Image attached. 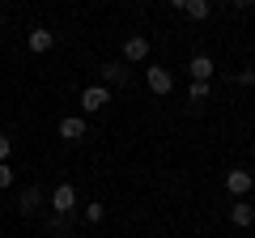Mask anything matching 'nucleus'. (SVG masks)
Masks as SVG:
<instances>
[{
	"instance_id": "nucleus-1",
	"label": "nucleus",
	"mask_w": 255,
	"mask_h": 238,
	"mask_svg": "<svg viewBox=\"0 0 255 238\" xmlns=\"http://www.w3.org/2000/svg\"><path fill=\"white\" fill-rule=\"evenodd\" d=\"M51 209H55V213H73V209H77V187H73V183H60V187L51 192Z\"/></svg>"
},
{
	"instance_id": "nucleus-2",
	"label": "nucleus",
	"mask_w": 255,
	"mask_h": 238,
	"mask_svg": "<svg viewBox=\"0 0 255 238\" xmlns=\"http://www.w3.org/2000/svg\"><path fill=\"white\" fill-rule=\"evenodd\" d=\"M107 102H111V90H107V85H90V90L81 94V107H85V111H102Z\"/></svg>"
},
{
	"instance_id": "nucleus-3",
	"label": "nucleus",
	"mask_w": 255,
	"mask_h": 238,
	"mask_svg": "<svg viewBox=\"0 0 255 238\" xmlns=\"http://www.w3.org/2000/svg\"><path fill=\"white\" fill-rule=\"evenodd\" d=\"M124 55L132 60V64H140V60L149 55V38H145V34H132V38L124 43Z\"/></svg>"
},
{
	"instance_id": "nucleus-4",
	"label": "nucleus",
	"mask_w": 255,
	"mask_h": 238,
	"mask_svg": "<svg viewBox=\"0 0 255 238\" xmlns=\"http://www.w3.org/2000/svg\"><path fill=\"white\" fill-rule=\"evenodd\" d=\"M251 183H255L251 170H230V174H226V187H230L234 196H247V192H251Z\"/></svg>"
},
{
	"instance_id": "nucleus-5",
	"label": "nucleus",
	"mask_w": 255,
	"mask_h": 238,
	"mask_svg": "<svg viewBox=\"0 0 255 238\" xmlns=\"http://www.w3.org/2000/svg\"><path fill=\"white\" fill-rule=\"evenodd\" d=\"M145 81H149V90H153V94H170L174 77L166 73V68H149V73H145Z\"/></svg>"
},
{
	"instance_id": "nucleus-6",
	"label": "nucleus",
	"mask_w": 255,
	"mask_h": 238,
	"mask_svg": "<svg viewBox=\"0 0 255 238\" xmlns=\"http://www.w3.org/2000/svg\"><path fill=\"white\" fill-rule=\"evenodd\" d=\"M187 73H191V81H209V77H213V60H209V55H191Z\"/></svg>"
},
{
	"instance_id": "nucleus-7",
	"label": "nucleus",
	"mask_w": 255,
	"mask_h": 238,
	"mask_svg": "<svg viewBox=\"0 0 255 238\" xmlns=\"http://www.w3.org/2000/svg\"><path fill=\"white\" fill-rule=\"evenodd\" d=\"M60 136H64V140H81V136H85V119H77V115L60 119Z\"/></svg>"
},
{
	"instance_id": "nucleus-8",
	"label": "nucleus",
	"mask_w": 255,
	"mask_h": 238,
	"mask_svg": "<svg viewBox=\"0 0 255 238\" xmlns=\"http://www.w3.org/2000/svg\"><path fill=\"white\" fill-rule=\"evenodd\" d=\"M183 13H187L191 21H204V17L213 13V4H209V0H187V4H183Z\"/></svg>"
},
{
	"instance_id": "nucleus-9",
	"label": "nucleus",
	"mask_w": 255,
	"mask_h": 238,
	"mask_svg": "<svg viewBox=\"0 0 255 238\" xmlns=\"http://www.w3.org/2000/svg\"><path fill=\"white\" fill-rule=\"evenodd\" d=\"M51 43H55L51 30H30V51H51Z\"/></svg>"
},
{
	"instance_id": "nucleus-10",
	"label": "nucleus",
	"mask_w": 255,
	"mask_h": 238,
	"mask_svg": "<svg viewBox=\"0 0 255 238\" xmlns=\"http://www.w3.org/2000/svg\"><path fill=\"white\" fill-rule=\"evenodd\" d=\"M230 217H234V226H251V221H255V209H251V204H234Z\"/></svg>"
},
{
	"instance_id": "nucleus-11",
	"label": "nucleus",
	"mask_w": 255,
	"mask_h": 238,
	"mask_svg": "<svg viewBox=\"0 0 255 238\" xmlns=\"http://www.w3.org/2000/svg\"><path fill=\"white\" fill-rule=\"evenodd\" d=\"M98 73H102V81H107V85H119V81H124V77H128V73H124V68H119V64H102Z\"/></svg>"
},
{
	"instance_id": "nucleus-12",
	"label": "nucleus",
	"mask_w": 255,
	"mask_h": 238,
	"mask_svg": "<svg viewBox=\"0 0 255 238\" xmlns=\"http://www.w3.org/2000/svg\"><path fill=\"white\" fill-rule=\"evenodd\" d=\"M17 209H21V213H34V209H38V192H34V187H26V192H21Z\"/></svg>"
},
{
	"instance_id": "nucleus-13",
	"label": "nucleus",
	"mask_w": 255,
	"mask_h": 238,
	"mask_svg": "<svg viewBox=\"0 0 255 238\" xmlns=\"http://www.w3.org/2000/svg\"><path fill=\"white\" fill-rule=\"evenodd\" d=\"M209 98V81H191V102H204Z\"/></svg>"
},
{
	"instance_id": "nucleus-14",
	"label": "nucleus",
	"mask_w": 255,
	"mask_h": 238,
	"mask_svg": "<svg viewBox=\"0 0 255 238\" xmlns=\"http://www.w3.org/2000/svg\"><path fill=\"white\" fill-rule=\"evenodd\" d=\"M85 217H90V221H102V217H107V209H102V204H85Z\"/></svg>"
},
{
	"instance_id": "nucleus-15",
	"label": "nucleus",
	"mask_w": 255,
	"mask_h": 238,
	"mask_svg": "<svg viewBox=\"0 0 255 238\" xmlns=\"http://www.w3.org/2000/svg\"><path fill=\"white\" fill-rule=\"evenodd\" d=\"M9 149H13V140L4 136V132H0V162H9Z\"/></svg>"
},
{
	"instance_id": "nucleus-16",
	"label": "nucleus",
	"mask_w": 255,
	"mask_h": 238,
	"mask_svg": "<svg viewBox=\"0 0 255 238\" xmlns=\"http://www.w3.org/2000/svg\"><path fill=\"white\" fill-rule=\"evenodd\" d=\"M13 183V170H9V162H0V187H9Z\"/></svg>"
},
{
	"instance_id": "nucleus-17",
	"label": "nucleus",
	"mask_w": 255,
	"mask_h": 238,
	"mask_svg": "<svg viewBox=\"0 0 255 238\" xmlns=\"http://www.w3.org/2000/svg\"><path fill=\"white\" fill-rule=\"evenodd\" d=\"M238 85H255V73H251V68H243V73H238Z\"/></svg>"
},
{
	"instance_id": "nucleus-18",
	"label": "nucleus",
	"mask_w": 255,
	"mask_h": 238,
	"mask_svg": "<svg viewBox=\"0 0 255 238\" xmlns=\"http://www.w3.org/2000/svg\"><path fill=\"white\" fill-rule=\"evenodd\" d=\"M234 4H238V9H247V4H255V0H234Z\"/></svg>"
},
{
	"instance_id": "nucleus-19",
	"label": "nucleus",
	"mask_w": 255,
	"mask_h": 238,
	"mask_svg": "<svg viewBox=\"0 0 255 238\" xmlns=\"http://www.w3.org/2000/svg\"><path fill=\"white\" fill-rule=\"evenodd\" d=\"M170 4H174V9H183V4H187V0H170Z\"/></svg>"
}]
</instances>
